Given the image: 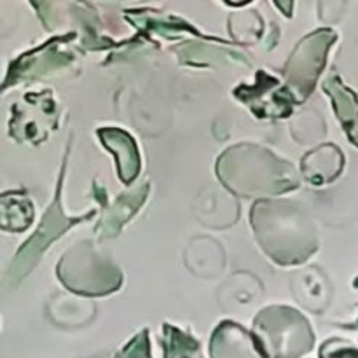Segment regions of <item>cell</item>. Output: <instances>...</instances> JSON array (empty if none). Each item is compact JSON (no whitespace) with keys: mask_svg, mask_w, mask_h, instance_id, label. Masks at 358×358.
<instances>
[{"mask_svg":"<svg viewBox=\"0 0 358 358\" xmlns=\"http://www.w3.org/2000/svg\"><path fill=\"white\" fill-rule=\"evenodd\" d=\"M250 222L257 243L276 264H303L318 250L317 227L299 203L259 199L252 206Z\"/></svg>","mask_w":358,"mask_h":358,"instance_id":"obj_1","label":"cell"},{"mask_svg":"<svg viewBox=\"0 0 358 358\" xmlns=\"http://www.w3.org/2000/svg\"><path fill=\"white\" fill-rule=\"evenodd\" d=\"M217 175L229 191L243 198L280 196L299 187V173L289 161L252 143L229 147L217 161Z\"/></svg>","mask_w":358,"mask_h":358,"instance_id":"obj_2","label":"cell"},{"mask_svg":"<svg viewBox=\"0 0 358 358\" xmlns=\"http://www.w3.org/2000/svg\"><path fill=\"white\" fill-rule=\"evenodd\" d=\"M56 275L70 292L79 296H108L122 285V273L94 250L93 241H80L70 248L58 262Z\"/></svg>","mask_w":358,"mask_h":358,"instance_id":"obj_3","label":"cell"},{"mask_svg":"<svg viewBox=\"0 0 358 358\" xmlns=\"http://www.w3.org/2000/svg\"><path fill=\"white\" fill-rule=\"evenodd\" d=\"M254 334L269 358H301L315 345L306 318L289 306H269L255 317Z\"/></svg>","mask_w":358,"mask_h":358,"instance_id":"obj_4","label":"cell"},{"mask_svg":"<svg viewBox=\"0 0 358 358\" xmlns=\"http://www.w3.org/2000/svg\"><path fill=\"white\" fill-rule=\"evenodd\" d=\"M66 161H69V152H66L65 159H63L62 171H59L58 184H56V192L52 203L45 210L44 217L41 220V226L37 227L34 234H31L30 240L20 248V252L16 254V257L13 259L9 266V271H7V282L10 285H16L20 283L31 269L37 266L38 259L42 257L45 250L49 248V245L52 241L58 240L63 233L73 227L76 224L84 222V220H90L94 215V212L86 213V215L80 217H66L65 212L62 208V189H63V178L66 173Z\"/></svg>","mask_w":358,"mask_h":358,"instance_id":"obj_5","label":"cell"},{"mask_svg":"<svg viewBox=\"0 0 358 358\" xmlns=\"http://www.w3.org/2000/svg\"><path fill=\"white\" fill-rule=\"evenodd\" d=\"M338 41V34L331 28L313 31L297 44L289 62L285 63V87L296 101H304L318 83L327 63L329 49Z\"/></svg>","mask_w":358,"mask_h":358,"instance_id":"obj_6","label":"cell"},{"mask_svg":"<svg viewBox=\"0 0 358 358\" xmlns=\"http://www.w3.org/2000/svg\"><path fill=\"white\" fill-rule=\"evenodd\" d=\"M56 128L58 103L49 90L23 94V98L10 107L9 135L17 142L38 145L45 142Z\"/></svg>","mask_w":358,"mask_h":358,"instance_id":"obj_7","label":"cell"},{"mask_svg":"<svg viewBox=\"0 0 358 358\" xmlns=\"http://www.w3.org/2000/svg\"><path fill=\"white\" fill-rule=\"evenodd\" d=\"M73 38H76V34L59 35V37L51 38L45 44L21 55L16 62L10 63L9 72L3 80V91L9 86H16L24 80L41 79L48 73L69 66L73 62V55L69 51H63V45Z\"/></svg>","mask_w":358,"mask_h":358,"instance_id":"obj_8","label":"cell"},{"mask_svg":"<svg viewBox=\"0 0 358 358\" xmlns=\"http://www.w3.org/2000/svg\"><path fill=\"white\" fill-rule=\"evenodd\" d=\"M234 96L247 103L257 117H289L296 101L290 91L264 70H259L252 86L241 84L236 87Z\"/></svg>","mask_w":358,"mask_h":358,"instance_id":"obj_9","label":"cell"},{"mask_svg":"<svg viewBox=\"0 0 358 358\" xmlns=\"http://www.w3.org/2000/svg\"><path fill=\"white\" fill-rule=\"evenodd\" d=\"M210 357L212 358H268L264 348L241 325L234 322H222L213 331L210 339Z\"/></svg>","mask_w":358,"mask_h":358,"instance_id":"obj_10","label":"cell"},{"mask_svg":"<svg viewBox=\"0 0 358 358\" xmlns=\"http://www.w3.org/2000/svg\"><path fill=\"white\" fill-rule=\"evenodd\" d=\"M101 143L114 154L115 164H117V175L121 182L131 184L140 173L142 159H140V150L136 142L129 133L119 128H101L98 129Z\"/></svg>","mask_w":358,"mask_h":358,"instance_id":"obj_11","label":"cell"},{"mask_svg":"<svg viewBox=\"0 0 358 358\" xmlns=\"http://www.w3.org/2000/svg\"><path fill=\"white\" fill-rule=\"evenodd\" d=\"M147 194H149V182L138 185L126 194H121L108 208H105L100 226H96V233L100 234L101 240H110L117 236L124 224L142 208Z\"/></svg>","mask_w":358,"mask_h":358,"instance_id":"obj_12","label":"cell"},{"mask_svg":"<svg viewBox=\"0 0 358 358\" xmlns=\"http://www.w3.org/2000/svg\"><path fill=\"white\" fill-rule=\"evenodd\" d=\"M324 91L331 96L336 117L341 122L346 136L358 147V96L338 76H331L324 83Z\"/></svg>","mask_w":358,"mask_h":358,"instance_id":"obj_13","label":"cell"},{"mask_svg":"<svg viewBox=\"0 0 358 358\" xmlns=\"http://www.w3.org/2000/svg\"><path fill=\"white\" fill-rule=\"evenodd\" d=\"M345 166V156L336 145H322L303 159V173L311 184H329L339 177Z\"/></svg>","mask_w":358,"mask_h":358,"instance_id":"obj_14","label":"cell"},{"mask_svg":"<svg viewBox=\"0 0 358 358\" xmlns=\"http://www.w3.org/2000/svg\"><path fill=\"white\" fill-rule=\"evenodd\" d=\"M34 222V203L27 192L13 191L2 196V229L21 233Z\"/></svg>","mask_w":358,"mask_h":358,"instance_id":"obj_15","label":"cell"},{"mask_svg":"<svg viewBox=\"0 0 358 358\" xmlns=\"http://www.w3.org/2000/svg\"><path fill=\"white\" fill-rule=\"evenodd\" d=\"M164 358H203L201 346L191 334L173 325L163 327Z\"/></svg>","mask_w":358,"mask_h":358,"instance_id":"obj_16","label":"cell"},{"mask_svg":"<svg viewBox=\"0 0 358 358\" xmlns=\"http://www.w3.org/2000/svg\"><path fill=\"white\" fill-rule=\"evenodd\" d=\"M114 358H152L150 357L149 331L143 329L142 332H138L128 345L122 346L121 352Z\"/></svg>","mask_w":358,"mask_h":358,"instance_id":"obj_17","label":"cell"},{"mask_svg":"<svg viewBox=\"0 0 358 358\" xmlns=\"http://www.w3.org/2000/svg\"><path fill=\"white\" fill-rule=\"evenodd\" d=\"M320 358H358V350L339 339H331L320 348Z\"/></svg>","mask_w":358,"mask_h":358,"instance_id":"obj_18","label":"cell"},{"mask_svg":"<svg viewBox=\"0 0 358 358\" xmlns=\"http://www.w3.org/2000/svg\"><path fill=\"white\" fill-rule=\"evenodd\" d=\"M276 7H278V9H283V10H285V16H292V14H290V9H292V7H294V3H292V2L287 3V6H285V3L276 2Z\"/></svg>","mask_w":358,"mask_h":358,"instance_id":"obj_19","label":"cell"},{"mask_svg":"<svg viewBox=\"0 0 358 358\" xmlns=\"http://www.w3.org/2000/svg\"><path fill=\"white\" fill-rule=\"evenodd\" d=\"M91 358H105L103 355H100V357H91Z\"/></svg>","mask_w":358,"mask_h":358,"instance_id":"obj_20","label":"cell"}]
</instances>
